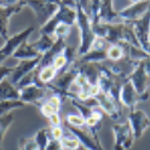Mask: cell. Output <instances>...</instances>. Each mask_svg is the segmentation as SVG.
Instances as JSON below:
<instances>
[{"mask_svg": "<svg viewBox=\"0 0 150 150\" xmlns=\"http://www.w3.org/2000/svg\"><path fill=\"white\" fill-rule=\"evenodd\" d=\"M76 22L80 29V36H81V42L80 47L78 51L79 56L86 54L88 51H91L93 42L96 40V34L93 32L92 22H90L88 15L80 7V5H76Z\"/></svg>", "mask_w": 150, "mask_h": 150, "instance_id": "obj_1", "label": "cell"}, {"mask_svg": "<svg viewBox=\"0 0 150 150\" xmlns=\"http://www.w3.org/2000/svg\"><path fill=\"white\" fill-rule=\"evenodd\" d=\"M75 21H76V11L70 8L67 5V1H64L61 4L59 8L57 10V12L54 13V16H52L51 20L41 27L40 33L47 34V35H53V32L58 24L64 23V24L71 25V24H74Z\"/></svg>", "mask_w": 150, "mask_h": 150, "instance_id": "obj_2", "label": "cell"}, {"mask_svg": "<svg viewBox=\"0 0 150 150\" xmlns=\"http://www.w3.org/2000/svg\"><path fill=\"white\" fill-rule=\"evenodd\" d=\"M33 32H34V27H28L24 30L8 38V39L5 41L4 46L0 49V65L3 64V62L5 59H7L10 57V56H13L15 51L20 47V45L22 42H24L28 38H29V35Z\"/></svg>", "mask_w": 150, "mask_h": 150, "instance_id": "obj_3", "label": "cell"}, {"mask_svg": "<svg viewBox=\"0 0 150 150\" xmlns=\"http://www.w3.org/2000/svg\"><path fill=\"white\" fill-rule=\"evenodd\" d=\"M23 3L33 8V11L35 12V16L38 18V22L41 25L47 23L53 16V13H56L58 10L57 5L51 4L46 1V0H23Z\"/></svg>", "mask_w": 150, "mask_h": 150, "instance_id": "obj_4", "label": "cell"}, {"mask_svg": "<svg viewBox=\"0 0 150 150\" xmlns=\"http://www.w3.org/2000/svg\"><path fill=\"white\" fill-rule=\"evenodd\" d=\"M67 128L69 129V133L75 136L80 142L81 146L87 150H105L102 145L99 137H95L88 129H82L79 127H74L67 124Z\"/></svg>", "mask_w": 150, "mask_h": 150, "instance_id": "obj_5", "label": "cell"}, {"mask_svg": "<svg viewBox=\"0 0 150 150\" xmlns=\"http://www.w3.org/2000/svg\"><path fill=\"white\" fill-rule=\"evenodd\" d=\"M128 125L133 133L134 140H138L150 127V117L143 110L131 111L128 114Z\"/></svg>", "mask_w": 150, "mask_h": 150, "instance_id": "obj_6", "label": "cell"}, {"mask_svg": "<svg viewBox=\"0 0 150 150\" xmlns=\"http://www.w3.org/2000/svg\"><path fill=\"white\" fill-rule=\"evenodd\" d=\"M41 56H39V57H36V58H33V59H23L17 64V67H15V70L11 74V76L8 78L13 85H16V83L18 85V82L23 78H25L27 75H29L30 73H33L34 70L39 68Z\"/></svg>", "mask_w": 150, "mask_h": 150, "instance_id": "obj_7", "label": "cell"}, {"mask_svg": "<svg viewBox=\"0 0 150 150\" xmlns=\"http://www.w3.org/2000/svg\"><path fill=\"white\" fill-rule=\"evenodd\" d=\"M112 134H114V143L122 145L125 150H128L133 146L134 137L131 131V127L127 124H115L112 126Z\"/></svg>", "mask_w": 150, "mask_h": 150, "instance_id": "obj_8", "label": "cell"}, {"mask_svg": "<svg viewBox=\"0 0 150 150\" xmlns=\"http://www.w3.org/2000/svg\"><path fill=\"white\" fill-rule=\"evenodd\" d=\"M95 98L98 103V107L104 111L105 114H108L111 119H114V120L120 119L121 109H120V105H119V102L116 99H114L112 97H110L109 95H107V93L102 92V91Z\"/></svg>", "mask_w": 150, "mask_h": 150, "instance_id": "obj_9", "label": "cell"}, {"mask_svg": "<svg viewBox=\"0 0 150 150\" xmlns=\"http://www.w3.org/2000/svg\"><path fill=\"white\" fill-rule=\"evenodd\" d=\"M146 98H148L146 95H139V93L136 91V88L132 86V83L129 81H127L122 86V88H121L119 100L122 103L125 107H127L129 109H133L134 105L139 100H145Z\"/></svg>", "mask_w": 150, "mask_h": 150, "instance_id": "obj_10", "label": "cell"}, {"mask_svg": "<svg viewBox=\"0 0 150 150\" xmlns=\"http://www.w3.org/2000/svg\"><path fill=\"white\" fill-rule=\"evenodd\" d=\"M18 90H20V99L24 104L39 103L46 96V87H40L38 85H28Z\"/></svg>", "mask_w": 150, "mask_h": 150, "instance_id": "obj_11", "label": "cell"}, {"mask_svg": "<svg viewBox=\"0 0 150 150\" xmlns=\"http://www.w3.org/2000/svg\"><path fill=\"white\" fill-rule=\"evenodd\" d=\"M23 5L24 3L21 1L20 4L8 7L0 6V38H3L5 41L8 39V21L15 13L21 11Z\"/></svg>", "mask_w": 150, "mask_h": 150, "instance_id": "obj_12", "label": "cell"}, {"mask_svg": "<svg viewBox=\"0 0 150 150\" xmlns=\"http://www.w3.org/2000/svg\"><path fill=\"white\" fill-rule=\"evenodd\" d=\"M148 76L149 75L145 71L144 63H142V62L136 65L134 70L129 75V82L132 83V86L136 88V91L139 93V95H144V92L146 90Z\"/></svg>", "mask_w": 150, "mask_h": 150, "instance_id": "obj_13", "label": "cell"}, {"mask_svg": "<svg viewBox=\"0 0 150 150\" xmlns=\"http://www.w3.org/2000/svg\"><path fill=\"white\" fill-rule=\"evenodd\" d=\"M20 99V90H18L10 79H5L0 82V100H16Z\"/></svg>", "mask_w": 150, "mask_h": 150, "instance_id": "obj_14", "label": "cell"}, {"mask_svg": "<svg viewBox=\"0 0 150 150\" xmlns=\"http://www.w3.org/2000/svg\"><path fill=\"white\" fill-rule=\"evenodd\" d=\"M39 56H41V54L35 50L33 44H27L24 41L20 45V47L15 51L12 57L20 59V61H23V59H33V58L39 57Z\"/></svg>", "mask_w": 150, "mask_h": 150, "instance_id": "obj_15", "label": "cell"}, {"mask_svg": "<svg viewBox=\"0 0 150 150\" xmlns=\"http://www.w3.org/2000/svg\"><path fill=\"white\" fill-rule=\"evenodd\" d=\"M57 75H58V70L53 65H47V67L40 68V70L38 71V79L44 86H46L47 83L52 82L57 78Z\"/></svg>", "mask_w": 150, "mask_h": 150, "instance_id": "obj_16", "label": "cell"}, {"mask_svg": "<svg viewBox=\"0 0 150 150\" xmlns=\"http://www.w3.org/2000/svg\"><path fill=\"white\" fill-rule=\"evenodd\" d=\"M56 39L53 38V35H47V34H41V38L38 41H35L33 44V46L35 47V50L39 52L40 54H44L45 52H47L54 44Z\"/></svg>", "mask_w": 150, "mask_h": 150, "instance_id": "obj_17", "label": "cell"}, {"mask_svg": "<svg viewBox=\"0 0 150 150\" xmlns=\"http://www.w3.org/2000/svg\"><path fill=\"white\" fill-rule=\"evenodd\" d=\"M24 107V103L21 99L16 100H0V116L10 114V111L17 108Z\"/></svg>", "mask_w": 150, "mask_h": 150, "instance_id": "obj_18", "label": "cell"}, {"mask_svg": "<svg viewBox=\"0 0 150 150\" xmlns=\"http://www.w3.org/2000/svg\"><path fill=\"white\" fill-rule=\"evenodd\" d=\"M33 138L36 142L39 150H45L50 140V128H40Z\"/></svg>", "mask_w": 150, "mask_h": 150, "instance_id": "obj_19", "label": "cell"}, {"mask_svg": "<svg viewBox=\"0 0 150 150\" xmlns=\"http://www.w3.org/2000/svg\"><path fill=\"white\" fill-rule=\"evenodd\" d=\"M12 121H13V115L12 114L0 116V150H3V139H4V136L7 132L8 127L11 126Z\"/></svg>", "mask_w": 150, "mask_h": 150, "instance_id": "obj_20", "label": "cell"}, {"mask_svg": "<svg viewBox=\"0 0 150 150\" xmlns=\"http://www.w3.org/2000/svg\"><path fill=\"white\" fill-rule=\"evenodd\" d=\"M61 144H62V148L63 150H76L81 146L80 142L78 140V138L73 136L71 133L69 136H65L61 139Z\"/></svg>", "mask_w": 150, "mask_h": 150, "instance_id": "obj_21", "label": "cell"}, {"mask_svg": "<svg viewBox=\"0 0 150 150\" xmlns=\"http://www.w3.org/2000/svg\"><path fill=\"white\" fill-rule=\"evenodd\" d=\"M124 53L125 52L120 45H110L107 49V57H108V59H110L112 62L120 61L124 57Z\"/></svg>", "mask_w": 150, "mask_h": 150, "instance_id": "obj_22", "label": "cell"}, {"mask_svg": "<svg viewBox=\"0 0 150 150\" xmlns=\"http://www.w3.org/2000/svg\"><path fill=\"white\" fill-rule=\"evenodd\" d=\"M67 124L70 126H74V127L82 128V127L86 126V120L80 114L79 115L78 114H69V115H67Z\"/></svg>", "mask_w": 150, "mask_h": 150, "instance_id": "obj_23", "label": "cell"}, {"mask_svg": "<svg viewBox=\"0 0 150 150\" xmlns=\"http://www.w3.org/2000/svg\"><path fill=\"white\" fill-rule=\"evenodd\" d=\"M20 150H39L34 138H21L18 142Z\"/></svg>", "mask_w": 150, "mask_h": 150, "instance_id": "obj_24", "label": "cell"}, {"mask_svg": "<svg viewBox=\"0 0 150 150\" xmlns=\"http://www.w3.org/2000/svg\"><path fill=\"white\" fill-rule=\"evenodd\" d=\"M69 32H70V25L61 23V24H58L57 27H56L53 35L56 36V39H65V38L68 36Z\"/></svg>", "mask_w": 150, "mask_h": 150, "instance_id": "obj_25", "label": "cell"}, {"mask_svg": "<svg viewBox=\"0 0 150 150\" xmlns=\"http://www.w3.org/2000/svg\"><path fill=\"white\" fill-rule=\"evenodd\" d=\"M64 137V129L61 126H53L50 128V138L56 139V140H61Z\"/></svg>", "mask_w": 150, "mask_h": 150, "instance_id": "obj_26", "label": "cell"}, {"mask_svg": "<svg viewBox=\"0 0 150 150\" xmlns=\"http://www.w3.org/2000/svg\"><path fill=\"white\" fill-rule=\"evenodd\" d=\"M40 110H41V114L45 116V117H50L51 115H53V114H56V112H58L57 110H56L50 103H44V104H41V107H40Z\"/></svg>", "mask_w": 150, "mask_h": 150, "instance_id": "obj_27", "label": "cell"}, {"mask_svg": "<svg viewBox=\"0 0 150 150\" xmlns=\"http://www.w3.org/2000/svg\"><path fill=\"white\" fill-rule=\"evenodd\" d=\"M13 70H15V67H6V65H3V64L0 65V82L7 78H10Z\"/></svg>", "mask_w": 150, "mask_h": 150, "instance_id": "obj_28", "label": "cell"}, {"mask_svg": "<svg viewBox=\"0 0 150 150\" xmlns=\"http://www.w3.org/2000/svg\"><path fill=\"white\" fill-rule=\"evenodd\" d=\"M62 98L59 97V96H57V95H53V96H51V97H49V99L46 100L47 103H50V104L56 109V110H59V108H61V104H62Z\"/></svg>", "mask_w": 150, "mask_h": 150, "instance_id": "obj_29", "label": "cell"}, {"mask_svg": "<svg viewBox=\"0 0 150 150\" xmlns=\"http://www.w3.org/2000/svg\"><path fill=\"white\" fill-rule=\"evenodd\" d=\"M45 150H63L62 144H61V140H56V139H51L49 140L47 145H46Z\"/></svg>", "mask_w": 150, "mask_h": 150, "instance_id": "obj_30", "label": "cell"}, {"mask_svg": "<svg viewBox=\"0 0 150 150\" xmlns=\"http://www.w3.org/2000/svg\"><path fill=\"white\" fill-rule=\"evenodd\" d=\"M49 122H50L51 127H53V126H61V116H59L58 112H56V114H53V115H51L49 117Z\"/></svg>", "mask_w": 150, "mask_h": 150, "instance_id": "obj_31", "label": "cell"}, {"mask_svg": "<svg viewBox=\"0 0 150 150\" xmlns=\"http://www.w3.org/2000/svg\"><path fill=\"white\" fill-rule=\"evenodd\" d=\"M21 0H0V6L3 7H8V6H13L20 4Z\"/></svg>", "mask_w": 150, "mask_h": 150, "instance_id": "obj_32", "label": "cell"}, {"mask_svg": "<svg viewBox=\"0 0 150 150\" xmlns=\"http://www.w3.org/2000/svg\"><path fill=\"white\" fill-rule=\"evenodd\" d=\"M114 150H125V149H124V146H122V145L114 143Z\"/></svg>", "mask_w": 150, "mask_h": 150, "instance_id": "obj_33", "label": "cell"}, {"mask_svg": "<svg viewBox=\"0 0 150 150\" xmlns=\"http://www.w3.org/2000/svg\"><path fill=\"white\" fill-rule=\"evenodd\" d=\"M46 1H49V3H51V4H54V5L61 4V0H46Z\"/></svg>", "mask_w": 150, "mask_h": 150, "instance_id": "obj_34", "label": "cell"}, {"mask_svg": "<svg viewBox=\"0 0 150 150\" xmlns=\"http://www.w3.org/2000/svg\"><path fill=\"white\" fill-rule=\"evenodd\" d=\"M149 44H150V34H149Z\"/></svg>", "mask_w": 150, "mask_h": 150, "instance_id": "obj_35", "label": "cell"}, {"mask_svg": "<svg viewBox=\"0 0 150 150\" xmlns=\"http://www.w3.org/2000/svg\"><path fill=\"white\" fill-rule=\"evenodd\" d=\"M85 150H87V149H85Z\"/></svg>", "mask_w": 150, "mask_h": 150, "instance_id": "obj_36", "label": "cell"}]
</instances>
